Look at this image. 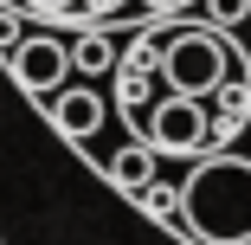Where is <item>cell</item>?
I'll use <instances>...</instances> for the list:
<instances>
[{"instance_id": "1", "label": "cell", "mask_w": 251, "mask_h": 245, "mask_svg": "<svg viewBox=\"0 0 251 245\" xmlns=\"http://www.w3.org/2000/svg\"><path fill=\"white\" fill-rule=\"evenodd\" d=\"M180 226L200 245H251V162L206 155L180 181Z\"/></svg>"}, {"instance_id": "2", "label": "cell", "mask_w": 251, "mask_h": 245, "mask_svg": "<svg viewBox=\"0 0 251 245\" xmlns=\"http://www.w3.org/2000/svg\"><path fill=\"white\" fill-rule=\"evenodd\" d=\"M161 84L180 90V97L226 90L232 84V39H226V26H213V20L174 26L168 45H161Z\"/></svg>"}, {"instance_id": "3", "label": "cell", "mask_w": 251, "mask_h": 245, "mask_svg": "<svg viewBox=\"0 0 251 245\" xmlns=\"http://www.w3.org/2000/svg\"><path fill=\"white\" fill-rule=\"evenodd\" d=\"M206 136H213V116L200 97H180L168 90L155 110H148V149L155 155H200L206 149Z\"/></svg>"}, {"instance_id": "4", "label": "cell", "mask_w": 251, "mask_h": 245, "mask_svg": "<svg viewBox=\"0 0 251 245\" xmlns=\"http://www.w3.org/2000/svg\"><path fill=\"white\" fill-rule=\"evenodd\" d=\"M7 65H13L20 90L45 97V104H52V97L65 90V78L77 71V65H71V45H58V39H26V45H20V52H13Z\"/></svg>"}, {"instance_id": "5", "label": "cell", "mask_w": 251, "mask_h": 245, "mask_svg": "<svg viewBox=\"0 0 251 245\" xmlns=\"http://www.w3.org/2000/svg\"><path fill=\"white\" fill-rule=\"evenodd\" d=\"M45 110H52L58 136H71V142H90L97 129L110 123V104H103V90H58Z\"/></svg>"}, {"instance_id": "6", "label": "cell", "mask_w": 251, "mask_h": 245, "mask_svg": "<svg viewBox=\"0 0 251 245\" xmlns=\"http://www.w3.org/2000/svg\"><path fill=\"white\" fill-rule=\"evenodd\" d=\"M110 181H116L123 193L155 187V149H148V142H129V149H116V155H110Z\"/></svg>"}, {"instance_id": "7", "label": "cell", "mask_w": 251, "mask_h": 245, "mask_svg": "<svg viewBox=\"0 0 251 245\" xmlns=\"http://www.w3.org/2000/svg\"><path fill=\"white\" fill-rule=\"evenodd\" d=\"M71 65H77V71H84V78H103V71H110V65H116V45H110V39H103V32H84V39H77V45H71Z\"/></svg>"}, {"instance_id": "8", "label": "cell", "mask_w": 251, "mask_h": 245, "mask_svg": "<svg viewBox=\"0 0 251 245\" xmlns=\"http://www.w3.org/2000/svg\"><path fill=\"white\" fill-rule=\"evenodd\" d=\"M135 200H142L148 213H180V187H142Z\"/></svg>"}, {"instance_id": "9", "label": "cell", "mask_w": 251, "mask_h": 245, "mask_svg": "<svg viewBox=\"0 0 251 245\" xmlns=\"http://www.w3.org/2000/svg\"><path fill=\"white\" fill-rule=\"evenodd\" d=\"M206 13H213V26H238L251 13V0H206Z\"/></svg>"}, {"instance_id": "10", "label": "cell", "mask_w": 251, "mask_h": 245, "mask_svg": "<svg viewBox=\"0 0 251 245\" xmlns=\"http://www.w3.org/2000/svg\"><path fill=\"white\" fill-rule=\"evenodd\" d=\"M20 45H26V32H20V20H13V13H0V52H7V58H13V52H20Z\"/></svg>"}, {"instance_id": "11", "label": "cell", "mask_w": 251, "mask_h": 245, "mask_svg": "<svg viewBox=\"0 0 251 245\" xmlns=\"http://www.w3.org/2000/svg\"><path fill=\"white\" fill-rule=\"evenodd\" d=\"M219 97H226V116H245V84H226Z\"/></svg>"}, {"instance_id": "12", "label": "cell", "mask_w": 251, "mask_h": 245, "mask_svg": "<svg viewBox=\"0 0 251 245\" xmlns=\"http://www.w3.org/2000/svg\"><path fill=\"white\" fill-rule=\"evenodd\" d=\"M32 7H52V13H58V7H77V0H32Z\"/></svg>"}, {"instance_id": "13", "label": "cell", "mask_w": 251, "mask_h": 245, "mask_svg": "<svg viewBox=\"0 0 251 245\" xmlns=\"http://www.w3.org/2000/svg\"><path fill=\"white\" fill-rule=\"evenodd\" d=\"M103 7H123V0H103Z\"/></svg>"}]
</instances>
